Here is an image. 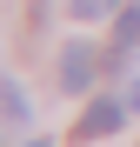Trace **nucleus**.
I'll return each instance as SVG.
<instances>
[{"label":"nucleus","mask_w":140,"mask_h":147,"mask_svg":"<svg viewBox=\"0 0 140 147\" xmlns=\"http://www.w3.org/2000/svg\"><path fill=\"white\" fill-rule=\"evenodd\" d=\"M0 120H13V127H27V120H33V107H27V94H20L13 80H0Z\"/></svg>","instance_id":"obj_3"},{"label":"nucleus","mask_w":140,"mask_h":147,"mask_svg":"<svg viewBox=\"0 0 140 147\" xmlns=\"http://www.w3.org/2000/svg\"><path fill=\"white\" fill-rule=\"evenodd\" d=\"M120 120H127V107H120V100H87L80 134H74V140H107V134H120Z\"/></svg>","instance_id":"obj_2"},{"label":"nucleus","mask_w":140,"mask_h":147,"mask_svg":"<svg viewBox=\"0 0 140 147\" xmlns=\"http://www.w3.org/2000/svg\"><path fill=\"white\" fill-rule=\"evenodd\" d=\"M27 147H47V140H27Z\"/></svg>","instance_id":"obj_7"},{"label":"nucleus","mask_w":140,"mask_h":147,"mask_svg":"<svg viewBox=\"0 0 140 147\" xmlns=\"http://www.w3.org/2000/svg\"><path fill=\"white\" fill-rule=\"evenodd\" d=\"M93 67H100V60H93V47L74 40V47L60 54V87H67V94H87V87H93Z\"/></svg>","instance_id":"obj_1"},{"label":"nucleus","mask_w":140,"mask_h":147,"mask_svg":"<svg viewBox=\"0 0 140 147\" xmlns=\"http://www.w3.org/2000/svg\"><path fill=\"white\" fill-rule=\"evenodd\" d=\"M127 107H133V114H140V80H133V94H127Z\"/></svg>","instance_id":"obj_6"},{"label":"nucleus","mask_w":140,"mask_h":147,"mask_svg":"<svg viewBox=\"0 0 140 147\" xmlns=\"http://www.w3.org/2000/svg\"><path fill=\"white\" fill-rule=\"evenodd\" d=\"M113 47H120V54L140 47V7H120V20H113Z\"/></svg>","instance_id":"obj_4"},{"label":"nucleus","mask_w":140,"mask_h":147,"mask_svg":"<svg viewBox=\"0 0 140 147\" xmlns=\"http://www.w3.org/2000/svg\"><path fill=\"white\" fill-rule=\"evenodd\" d=\"M113 0H74V20H107Z\"/></svg>","instance_id":"obj_5"}]
</instances>
